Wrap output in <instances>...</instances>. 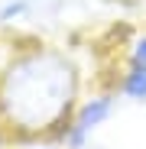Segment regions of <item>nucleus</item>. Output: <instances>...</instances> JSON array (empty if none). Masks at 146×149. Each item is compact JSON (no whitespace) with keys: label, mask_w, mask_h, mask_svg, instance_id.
I'll return each instance as SVG.
<instances>
[{"label":"nucleus","mask_w":146,"mask_h":149,"mask_svg":"<svg viewBox=\"0 0 146 149\" xmlns=\"http://www.w3.org/2000/svg\"><path fill=\"white\" fill-rule=\"evenodd\" d=\"M0 36H3V29H0Z\"/></svg>","instance_id":"nucleus-5"},{"label":"nucleus","mask_w":146,"mask_h":149,"mask_svg":"<svg viewBox=\"0 0 146 149\" xmlns=\"http://www.w3.org/2000/svg\"><path fill=\"white\" fill-rule=\"evenodd\" d=\"M120 104H124L120 94L114 88H107V84L97 88V91H88L81 101H78L75 113L68 117V123L62 127V133L55 139L65 149H91L94 139H97V133L120 113Z\"/></svg>","instance_id":"nucleus-2"},{"label":"nucleus","mask_w":146,"mask_h":149,"mask_svg":"<svg viewBox=\"0 0 146 149\" xmlns=\"http://www.w3.org/2000/svg\"><path fill=\"white\" fill-rule=\"evenodd\" d=\"M26 149H65L59 139H36V143H29Z\"/></svg>","instance_id":"nucleus-4"},{"label":"nucleus","mask_w":146,"mask_h":149,"mask_svg":"<svg viewBox=\"0 0 146 149\" xmlns=\"http://www.w3.org/2000/svg\"><path fill=\"white\" fill-rule=\"evenodd\" d=\"M85 74L65 45L33 39L0 58V136L13 146L55 139L85 97Z\"/></svg>","instance_id":"nucleus-1"},{"label":"nucleus","mask_w":146,"mask_h":149,"mask_svg":"<svg viewBox=\"0 0 146 149\" xmlns=\"http://www.w3.org/2000/svg\"><path fill=\"white\" fill-rule=\"evenodd\" d=\"M107 88H114L124 104L146 107V29H133L130 39L120 45L117 78Z\"/></svg>","instance_id":"nucleus-3"}]
</instances>
